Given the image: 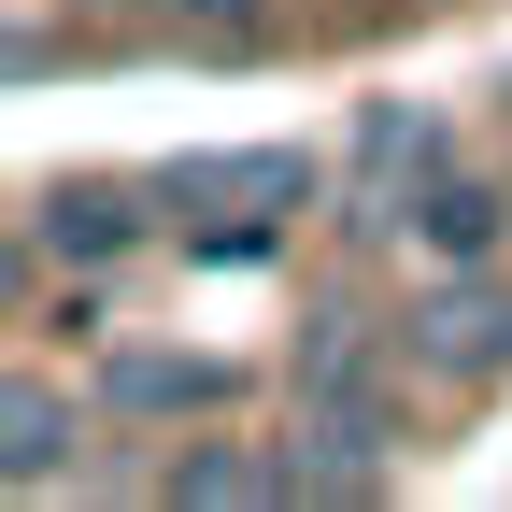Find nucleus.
<instances>
[{
    "mask_svg": "<svg viewBox=\"0 0 512 512\" xmlns=\"http://www.w3.org/2000/svg\"><path fill=\"white\" fill-rule=\"evenodd\" d=\"M399 370H413V384H456V399H470V384H512V285L484 271V256H470V271H441V285H413Z\"/></svg>",
    "mask_w": 512,
    "mask_h": 512,
    "instance_id": "f257e3e1",
    "label": "nucleus"
},
{
    "mask_svg": "<svg viewBox=\"0 0 512 512\" xmlns=\"http://www.w3.org/2000/svg\"><path fill=\"white\" fill-rule=\"evenodd\" d=\"M171 214H299L313 200V143H200L157 171Z\"/></svg>",
    "mask_w": 512,
    "mask_h": 512,
    "instance_id": "f03ea898",
    "label": "nucleus"
},
{
    "mask_svg": "<svg viewBox=\"0 0 512 512\" xmlns=\"http://www.w3.org/2000/svg\"><path fill=\"white\" fill-rule=\"evenodd\" d=\"M143 242V200H128L114 171H57L29 185V214H15V271H43V256H72V271H100V256Z\"/></svg>",
    "mask_w": 512,
    "mask_h": 512,
    "instance_id": "7ed1b4c3",
    "label": "nucleus"
},
{
    "mask_svg": "<svg viewBox=\"0 0 512 512\" xmlns=\"http://www.w3.org/2000/svg\"><path fill=\"white\" fill-rule=\"evenodd\" d=\"M228 399H242L228 356H185V342H114V356H100V413L171 427V413H228Z\"/></svg>",
    "mask_w": 512,
    "mask_h": 512,
    "instance_id": "20e7f679",
    "label": "nucleus"
},
{
    "mask_svg": "<svg viewBox=\"0 0 512 512\" xmlns=\"http://www.w3.org/2000/svg\"><path fill=\"white\" fill-rule=\"evenodd\" d=\"M384 356H399V328H370V313H299V356H285V399L299 413H342V399H384Z\"/></svg>",
    "mask_w": 512,
    "mask_h": 512,
    "instance_id": "39448f33",
    "label": "nucleus"
},
{
    "mask_svg": "<svg viewBox=\"0 0 512 512\" xmlns=\"http://www.w3.org/2000/svg\"><path fill=\"white\" fill-rule=\"evenodd\" d=\"M399 228L441 256V271H470V256H498V228H512V171H427L399 200Z\"/></svg>",
    "mask_w": 512,
    "mask_h": 512,
    "instance_id": "423d86ee",
    "label": "nucleus"
},
{
    "mask_svg": "<svg viewBox=\"0 0 512 512\" xmlns=\"http://www.w3.org/2000/svg\"><path fill=\"white\" fill-rule=\"evenodd\" d=\"M157 498H171V512H271V498H299V470L256 456V441H171Z\"/></svg>",
    "mask_w": 512,
    "mask_h": 512,
    "instance_id": "0eeeda50",
    "label": "nucleus"
},
{
    "mask_svg": "<svg viewBox=\"0 0 512 512\" xmlns=\"http://www.w3.org/2000/svg\"><path fill=\"white\" fill-rule=\"evenodd\" d=\"M72 441H86V399H57L43 370H15V399H0V470H15V498H57Z\"/></svg>",
    "mask_w": 512,
    "mask_h": 512,
    "instance_id": "6e6552de",
    "label": "nucleus"
}]
</instances>
